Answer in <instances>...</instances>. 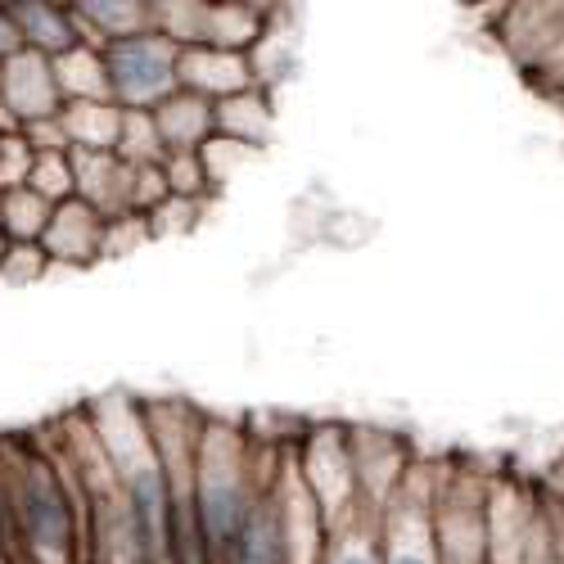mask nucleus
<instances>
[{
  "mask_svg": "<svg viewBox=\"0 0 564 564\" xmlns=\"http://www.w3.org/2000/svg\"><path fill=\"white\" fill-rule=\"evenodd\" d=\"M19 564H77V510L64 475L36 447L6 465Z\"/></svg>",
  "mask_w": 564,
  "mask_h": 564,
  "instance_id": "1",
  "label": "nucleus"
},
{
  "mask_svg": "<svg viewBox=\"0 0 564 564\" xmlns=\"http://www.w3.org/2000/svg\"><path fill=\"white\" fill-rule=\"evenodd\" d=\"M100 59H105L109 96H118L127 105H154V100L172 96L181 51L167 36L131 32V36H118V41L100 45Z\"/></svg>",
  "mask_w": 564,
  "mask_h": 564,
  "instance_id": "2",
  "label": "nucleus"
},
{
  "mask_svg": "<svg viewBox=\"0 0 564 564\" xmlns=\"http://www.w3.org/2000/svg\"><path fill=\"white\" fill-rule=\"evenodd\" d=\"M0 100H6V109L19 118V127L64 113V96H59V82H55V64L45 59V55H36V51L10 55L6 64H0Z\"/></svg>",
  "mask_w": 564,
  "mask_h": 564,
  "instance_id": "3",
  "label": "nucleus"
},
{
  "mask_svg": "<svg viewBox=\"0 0 564 564\" xmlns=\"http://www.w3.org/2000/svg\"><path fill=\"white\" fill-rule=\"evenodd\" d=\"M105 217L82 204V199H64L51 213V226L41 235V249L45 258H73V262H90L105 249Z\"/></svg>",
  "mask_w": 564,
  "mask_h": 564,
  "instance_id": "4",
  "label": "nucleus"
},
{
  "mask_svg": "<svg viewBox=\"0 0 564 564\" xmlns=\"http://www.w3.org/2000/svg\"><path fill=\"white\" fill-rule=\"evenodd\" d=\"M19 36H23V51H36L45 59H59L68 51H77V14L59 10V6H10Z\"/></svg>",
  "mask_w": 564,
  "mask_h": 564,
  "instance_id": "5",
  "label": "nucleus"
},
{
  "mask_svg": "<svg viewBox=\"0 0 564 564\" xmlns=\"http://www.w3.org/2000/svg\"><path fill=\"white\" fill-rule=\"evenodd\" d=\"M230 564H290V542H285V524L267 501H253L240 546H235Z\"/></svg>",
  "mask_w": 564,
  "mask_h": 564,
  "instance_id": "6",
  "label": "nucleus"
},
{
  "mask_svg": "<svg viewBox=\"0 0 564 564\" xmlns=\"http://www.w3.org/2000/svg\"><path fill=\"white\" fill-rule=\"evenodd\" d=\"M55 204H45L36 191H6L0 195V230H6L10 245H41L45 226H51Z\"/></svg>",
  "mask_w": 564,
  "mask_h": 564,
  "instance_id": "7",
  "label": "nucleus"
},
{
  "mask_svg": "<svg viewBox=\"0 0 564 564\" xmlns=\"http://www.w3.org/2000/svg\"><path fill=\"white\" fill-rule=\"evenodd\" d=\"M28 191H36L45 204L77 199L73 195V150L68 154H36L32 176H28Z\"/></svg>",
  "mask_w": 564,
  "mask_h": 564,
  "instance_id": "8",
  "label": "nucleus"
},
{
  "mask_svg": "<svg viewBox=\"0 0 564 564\" xmlns=\"http://www.w3.org/2000/svg\"><path fill=\"white\" fill-rule=\"evenodd\" d=\"M45 249L41 245H10L6 262H0V280H10V285H23V280H36L45 271Z\"/></svg>",
  "mask_w": 564,
  "mask_h": 564,
  "instance_id": "9",
  "label": "nucleus"
},
{
  "mask_svg": "<svg viewBox=\"0 0 564 564\" xmlns=\"http://www.w3.org/2000/svg\"><path fill=\"white\" fill-rule=\"evenodd\" d=\"M23 51V36H19V23L10 14V6H0V64H6L10 55Z\"/></svg>",
  "mask_w": 564,
  "mask_h": 564,
  "instance_id": "10",
  "label": "nucleus"
},
{
  "mask_svg": "<svg viewBox=\"0 0 564 564\" xmlns=\"http://www.w3.org/2000/svg\"><path fill=\"white\" fill-rule=\"evenodd\" d=\"M389 564H430V560H425V555H415V551H393Z\"/></svg>",
  "mask_w": 564,
  "mask_h": 564,
  "instance_id": "11",
  "label": "nucleus"
},
{
  "mask_svg": "<svg viewBox=\"0 0 564 564\" xmlns=\"http://www.w3.org/2000/svg\"><path fill=\"white\" fill-rule=\"evenodd\" d=\"M335 564H380L375 555H366V551H348V555H339Z\"/></svg>",
  "mask_w": 564,
  "mask_h": 564,
  "instance_id": "12",
  "label": "nucleus"
},
{
  "mask_svg": "<svg viewBox=\"0 0 564 564\" xmlns=\"http://www.w3.org/2000/svg\"><path fill=\"white\" fill-rule=\"evenodd\" d=\"M6 253H10V240H6V230H0V262H6Z\"/></svg>",
  "mask_w": 564,
  "mask_h": 564,
  "instance_id": "13",
  "label": "nucleus"
},
{
  "mask_svg": "<svg viewBox=\"0 0 564 564\" xmlns=\"http://www.w3.org/2000/svg\"><path fill=\"white\" fill-rule=\"evenodd\" d=\"M0 140H6V135H0Z\"/></svg>",
  "mask_w": 564,
  "mask_h": 564,
  "instance_id": "14",
  "label": "nucleus"
}]
</instances>
